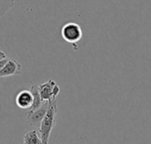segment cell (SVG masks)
Instances as JSON below:
<instances>
[{
    "instance_id": "6da1fadb",
    "label": "cell",
    "mask_w": 151,
    "mask_h": 144,
    "mask_svg": "<svg viewBox=\"0 0 151 144\" xmlns=\"http://www.w3.org/2000/svg\"><path fill=\"white\" fill-rule=\"evenodd\" d=\"M57 112H58L57 100L55 99V100L49 101L48 111L39 127V134H40L42 144L49 143V139H50L51 131L56 125Z\"/></svg>"
},
{
    "instance_id": "52a82bcc",
    "label": "cell",
    "mask_w": 151,
    "mask_h": 144,
    "mask_svg": "<svg viewBox=\"0 0 151 144\" xmlns=\"http://www.w3.org/2000/svg\"><path fill=\"white\" fill-rule=\"evenodd\" d=\"M33 95V98H34V101H33V104L31 106V108L28 110L30 112H33V111H35L37 110L38 108H40L42 104L44 103L42 98H41V96H40V93H39V90H38V87L35 86V85H32L30 87V89H29Z\"/></svg>"
},
{
    "instance_id": "8992f818",
    "label": "cell",
    "mask_w": 151,
    "mask_h": 144,
    "mask_svg": "<svg viewBox=\"0 0 151 144\" xmlns=\"http://www.w3.org/2000/svg\"><path fill=\"white\" fill-rule=\"evenodd\" d=\"M16 104L23 110H29L33 104V95L30 90H21L16 96Z\"/></svg>"
},
{
    "instance_id": "30bf717a",
    "label": "cell",
    "mask_w": 151,
    "mask_h": 144,
    "mask_svg": "<svg viewBox=\"0 0 151 144\" xmlns=\"http://www.w3.org/2000/svg\"><path fill=\"white\" fill-rule=\"evenodd\" d=\"M8 60H9V58H4V59H2V60H0V71L4 68V66L6 65V63L8 62Z\"/></svg>"
},
{
    "instance_id": "5b68a950",
    "label": "cell",
    "mask_w": 151,
    "mask_h": 144,
    "mask_svg": "<svg viewBox=\"0 0 151 144\" xmlns=\"http://www.w3.org/2000/svg\"><path fill=\"white\" fill-rule=\"evenodd\" d=\"M22 66L14 58H9L6 65L0 71V77H9L13 75H19L21 73Z\"/></svg>"
},
{
    "instance_id": "7a4b0ae2",
    "label": "cell",
    "mask_w": 151,
    "mask_h": 144,
    "mask_svg": "<svg viewBox=\"0 0 151 144\" xmlns=\"http://www.w3.org/2000/svg\"><path fill=\"white\" fill-rule=\"evenodd\" d=\"M61 35L66 42L76 44L82 38V29L79 24L75 22H68L63 26Z\"/></svg>"
},
{
    "instance_id": "277c9868",
    "label": "cell",
    "mask_w": 151,
    "mask_h": 144,
    "mask_svg": "<svg viewBox=\"0 0 151 144\" xmlns=\"http://www.w3.org/2000/svg\"><path fill=\"white\" fill-rule=\"evenodd\" d=\"M49 108V102H44L42 104V105L38 108L35 111L30 112L27 111L26 117H27V120L28 122V124L30 126H35V127H40V124L42 122V120H43L47 111Z\"/></svg>"
},
{
    "instance_id": "ba28073f",
    "label": "cell",
    "mask_w": 151,
    "mask_h": 144,
    "mask_svg": "<svg viewBox=\"0 0 151 144\" xmlns=\"http://www.w3.org/2000/svg\"><path fill=\"white\" fill-rule=\"evenodd\" d=\"M23 144H42L40 134L35 130L27 132L23 137Z\"/></svg>"
},
{
    "instance_id": "8fae6325",
    "label": "cell",
    "mask_w": 151,
    "mask_h": 144,
    "mask_svg": "<svg viewBox=\"0 0 151 144\" xmlns=\"http://www.w3.org/2000/svg\"><path fill=\"white\" fill-rule=\"evenodd\" d=\"M7 58V57H6V54H5L3 50H0V60L4 59V58Z\"/></svg>"
},
{
    "instance_id": "3957f363",
    "label": "cell",
    "mask_w": 151,
    "mask_h": 144,
    "mask_svg": "<svg viewBox=\"0 0 151 144\" xmlns=\"http://www.w3.org/2000/svg\"><path fill=\"white\" fill-rule=\"evenodd\" d=\"M37 87H38L41 98L43 102L55 100L60 92V88L53 80H49L48 81L42 84H40Z\"/></svg>"
},
{
    "instance_id": "9c48e42d",
    "label": "cell",
    "mask_w": 151,
    "mask_h": 144,
    "mask_svg": "<svg viewBox=\"0 0 151 144\" xmlns=\"http://www.w3.org/2000/svg\"><path fill=\"white\" fill-rule=\"evenodd\" d=\"M14 5V0H0V19L3 18Z\"/></svg>"
}]
</instances>
